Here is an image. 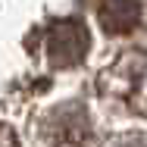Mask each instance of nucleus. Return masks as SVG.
Returning <instances> with one entry per match:
<instances>
[{
	"label": "nucleus",
	"mask_w": 147,
	"mask_h": 147,
	"mask_svg": "<svg viewBox=\"0 0 147 147\" xmlns=\"http://www.w3.org/2000/svg\"><path fill=\"white\" fill-rule=\"evenodd\" d=\"M88 44V28L78 19H66V22H57L47 34V57L53 66H75L85 59Z\"/></svg>",
	"instance_id": "1"
},
{
	"label": "nucleus",
	"mask_w": 147,
	"mask_h": 147,
	"mask_svg": "<svg viewBox=\"0 0 147 147\" xmlns=\"http://www.w3.org/2000/svg\"><path fill=\"white\" fill-rule=\"evenodd\" d=\"M44 135L53 147H82L91 138V122L82 107H59L47 116Z\"/></svg>",
	"instance_id": "2"
},
{
	"label": "nucleus",
	"mask_w": 147,
	"mask_h": 147,
	"mask_svg": "<svg viewBox=\"0 0 147 147\" xmlns=\"http://www.w3.org/2000/svg\"><path fill=\"white\" fill-rule=\"evenodd\" d=\"M141 0H103L100 25L107 31H131L141 19Z\"/></svg>",
	"instance_id": "3"
},
{
	"label": "nucleus",
	"mask_w": 147,
	"mask_h": 147,
	"mask_svg": "<svg viewBox=\"0 0 147 147\" xmlns=\"http://www.w3.org/2000/svg\"><path fill=\"white\" fill-rule=\"evenodd\" d=\"M107 147H147V135H125V138H116Z\"/></svg>",
	"instance_id": "4"
}]
</instances>
